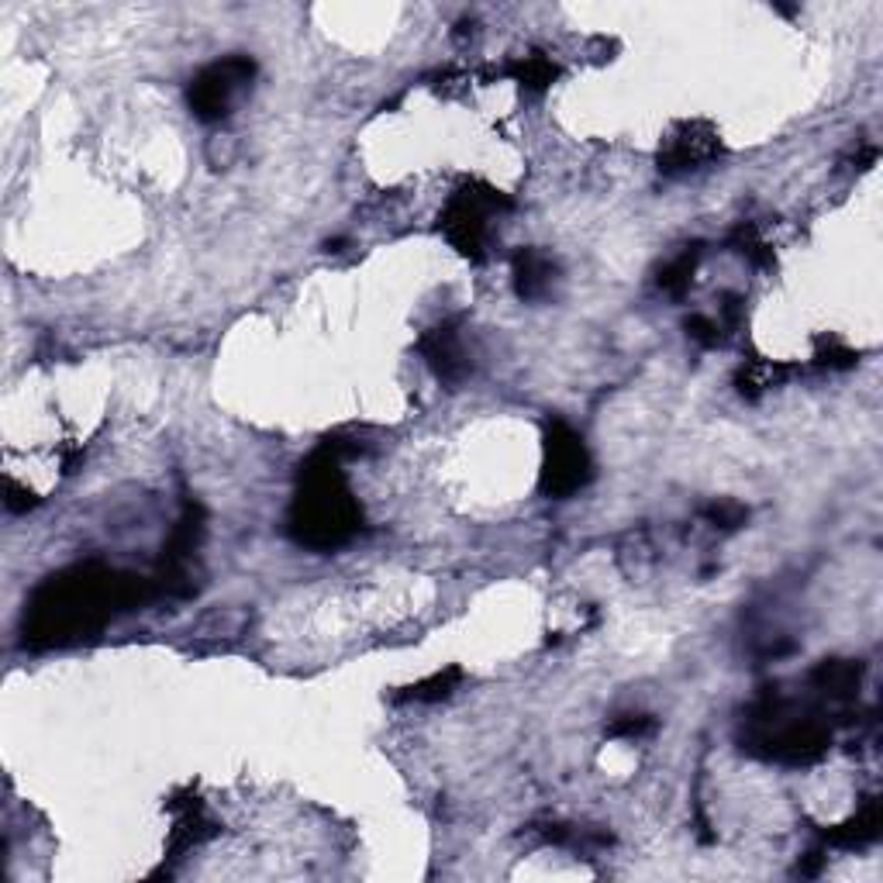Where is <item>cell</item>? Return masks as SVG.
Masks as SVG:
<instances>
[{
  "label": "cell",
  "instance_id": "9a60e30c",
  "mask_svg": "<svg viewBox=\"0 0 883 883\" xmlns=\"http://www.w3.org/2000/svg\"><path fill=\"white\" fill-rule=\"evenodd\" d=\"M652 732H656V721L649 715H625V718L611 721V728H608V735H614V739H643Z\"/></svg>",
  "mask_w": 883,
  "mask_h": 883
},
{
  "label": "cell",
  "instance_id": "d6986e66",
  "mask_svg": "<svg viewBox=\"0 0 883 883\" xmlns=\"http://www.w3.org/2000/svg\"><path fill=\"white\" fill-rule=\"evenodd\" d=\"M721 315H725V325L735 328L739 318H742V301L735 294H725V304H721Z\"/></svg>",
  "mask_w": 883,
  "mask_h": 883
},
{
  "label": "cell",
  "instance_id": "6da1fadb",
  "mask_svg": "<svg viewBox=\"0 0 883 883\" xmlns=\"http://www.w3.org/2000/svg\"><path fill=\"white\" fill-rule=\"evenodd\" d=\"M152 598H156L152 580L118 573L104 563H76L32 593L21 635L28 649L73 646L97 635L118 611H131Z\"/></svg>",
  "mask_w": 883,
  "mask_h": 883
},
{
  "label": "cell",
  "instance_id": "277c9868",
  "mask_svg": "<svg viewBox=\"0 0 883 883\" xmlns=\"http://www.w3.org/2000/svg\"><path fill=\"white\" fill-rule=\"evenodd\" d=\"M593 476V462L584 438L566 422H552L545 428V467H542V491L549 497H573L580 494Z\"/></svg>",
  "mask_w": 883,
  "mask_h": 883
},
{
  "label": "cell",
  "instance_id": "7c38bea8",
  "mask_svg": "<svg viewBox=\"0 0 883 883\" xmlns=\"http://www.w3.org/2000/svg\"><path fill=\"white\" fill-rule=\"evenodd\" d=\"M507 73H511L525 91H549L552 80H556V66H552L545 56H525V59H515L511 66H507Z\"/></svg>",
  "mask_w": 883,
  "mask_h": 883
},
{
  "label": "cell",
  "instance_id": "7a4b0ae2",
  "mask_svg": "<svg viewBox=\"0 0 883 883\" xmlns=\"http://www.w3.org/2000/svg\"><path fill=\"white\" fill-rule=\"evenodd\" d=\"M360 446L342 438H328L315 449V456L301 467L297 497L291 507V535L315 549L331 552L345 545L363 528V511L352 497L342 462L345 456H356Z\"/></svg>",
  "mask_w": 883,
  "mask_h": 883
},
{
  "label": "cell",
  "instance_id": "4fadbf2b",
  "mask_svg": "<svg viewBox=\"0 0 883 883\" xmlns=\"http://www.w3.org/2000/svg\"><path fill=\"white\" fill-rule=\"evenodd\" d=\"M697 262H700V246H691L687 252H680L667 270L659 273V286L673 297H683L691 291V280L697 273Z\"/></svg>",
  "mask_w": 883,
  "mask_h": 883
},
{
  "label": "cell",
  "instance_id": "ba28073f",
  "mask_svg": "<svg viewBox=\"0 0 883 883\" xmlns=\"http://www.w3.org/2000/svg\"><path fill=\"white\" fill-rule=\"evenodd\" d=\"M556 280V262L539 249H521L515 256V291L521 301H539Z\"/></svg>",
  "mask_w": 883,
  "mask_h": 883
},
{
  "label": "cell",
  "instance_id": "e0dca14e",
  "mask_svg": "<svg viewBox=\"0 0 883 883\" xmlns=\"http://www.w3.org/2000/svg\"><path fill=\"white\" fill-rule=\"evenodd\" d=\"M687 335H691L697 345L711 349V345L721 342V325L711 321V318H704V315H691V318H687Z\"/></svg>",
  "mask_w": 883,
  "mask_h": 883
},
{
  "label": "cell",
  "instance_id": "ac0fdd59",
  "mask_svg": "<svg viewBox=\"0 0 883 883\" xmlns=\"http://www.w3.org/2000/svg\"><path fill=\"white\" fill-rule=\"evenodd\" d=\"M814 360H819V366H828V369H849V366H856V352L846 349L843 342H832Z\"/></svg>",
  "mask_w": 883,
  "mask_h": 883
},
{
  "label": "cell",
  "instance_id": "8992f818",
  "mask_svg": "<svg viewBox=\"0 0 883 883\" xmlns=\"http://www.w3.org/2000/svg\"><path fill=\"white\" fill-rule=\"evenodd\" d=\"M417 349H422V356L428 360V366L435 369L438 380L456 387L470 377V360H467V349H462V335H459L456 321L432 328L428 335L417 342Z\"/></svg>",
  "mask_w": 883,
  "mask_h": 883
},
{
  "label": "cell",
  "instance_id": "3957f363",
  "mask_svg": "<svg viewBox=\"0 0 883 883\" xmlns=\"http://www.w3.org/2000/svg\"><path fill=\"white\" fill-rule=\"evenodd\" d=\"M511 208H515L511 197L497 193L487 184H476V187L452 193V201L446 204V211H442V217H438V228L446 232V238L462 256L480 262V259H487L491 217L501 211H511Z\"/></svg>",
  "mask_w": 883,
  "mask_h": 883
},
{
  "label": "cell",
  "instance_id": "8fae6325",
  "mask_svg": "<svg viewBox=\"0 0 883 883\" xmlns=\"http://www.w3.org/2000/svg\"><path fill=\"white\" fill-rule=\"evenodd\" d=\"M459 680H462V670L459 667H446V670L432 673L428 680H417L414 687L401 691L393 700H401V704H408V700L411 704H435L442 697H449L459 687Z\"/></svg>",
  "mask_w": 883,
  "mask_h": 883
},
{
  "label": "cell",
  "instance_id": "2e32d148",
  "mask_svg": "<svg viewBox=\"0 0 883 883\" xmlns=\"http://www.w3.org/2000/svg\"><path fill=\"white\" fill-rule=\"evenodd\" d=\"M704 518H708L715 528H739V525H745L749 511H745L742 504H735V501H721V504L704 507Z\"/></svg>",
  "mask_w": 883,
  "mask_h": 883
},
{
  "label": "cell",
  "instance_id": "52a82bcc",
  "mask_svg": "<svg viewBox=\"0 0 883 883\" xmlns=\"http://www.w3.org/2000/svg\"><path fill=\"white\" fill-rule=\"evenodd\" d=\"M718 156V139L711 136L708 128H683L680 136L670 139L667 152H662V169L667 173H680V169H697L700 163H708Z\"/></svg>",
  "mask_w": 883,
  "mask_h": 883
},
{
  "label": "cell",
  "instance_id": "5bb4252c",
  "mask_svg": "<svg viewBox=\"0 0 883 883\" xmlns=\"http://www.w3.org/2000/svg\"><path fill=\"white\" fill-rule=\"evenodd\" d=\"M732 246H735L749 262H756V267H766V262L773 259L769 246L760 238V232H756L753 225H739L735 235H732Z\"/></svg>",
  "mask_w": 883,
  "mask_h": 883
},
{
  "label": "cell",
  "instance_id": "9c48e42d",
  "mask_svg": "<svg viewBox=\"0 0 883 883\" xmlns=\"http://www.w3.org/2000/svg\"><path fill=\"white\" fill-rule=\"evenodd\" d=\"M811 683L832 700H849L859 687V667L856 662H838V659L822 662V667L811 673Z\"/></svg>",
  "mask_w": 883,
  "mask_h": 883
},
{
  "label": "cell",
  "instance_id": "30bf717a",
  "mask_svg": "<svg viewBox=\"0 0 883 883\" xmlns=\"http://www.w3.org/2000/svg\"><path fill=\"white\" fill-rule=\"evenodd\" d=\"M880 832V804L870 801L863 811L856 814V819H849L846 825H838L832 832H825V843L832 846H846V849H856V846H867L873 843Z\"/></svg>",
  "mask_w": 883,
  "mask_h": 883
},
{
  "label": "cell",
  "instance_id": "5b68a950",
  "mask_svg": "<svg viewBox=\"0 0 883 883\" xmlns=\"http://www.w3.org/2000/svg\"><path fill=\"white\" fill-rule=\"evenodd\" d=\"M256 76V62L249 56H225L190 80V110L201 121H221L232 110L242 86H249Z\"/></svg>",
  "mask_w": 883,
  "mask_h": 883
}]
</instances>
